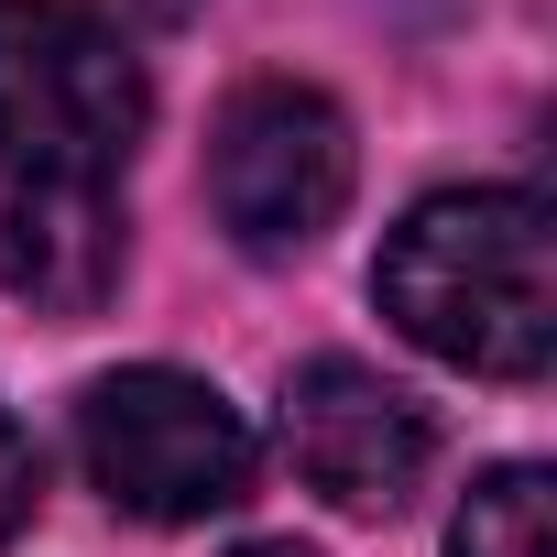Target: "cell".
Returning <instances> with one entry per match:
<instances>
[{"mask_svg": "<svg viewBox=\"0 0 557 557\" xmlns=\"http://www.w3.org/2000/svg\"><path fill=\"white\" fill-rule=\"evenodd\" d=\"M372 307L448 372L535 383L557 361V219L535 186H437L394 219Z\"/></svg>", "mask_w": 557, "mask_h": 557, "instance_id": "cell-1", "label": "cell"}, {"mask_svg": "<svg viewBox=\"0 0 557 557\" xmlns=\"http://www.w3.org/2000/svg\"><path fill=\"white\" fill-rule=\"evenodd\" d=\"M143 55L77 0H0V175L12 186H110L143 143Z\"/></svg>", "mask_w": 557, "mask_h": 557, "instance_id": "cell-2", "label": "cell"}, {"mask_svg": "<svg viewBox=\"0 0 557 557\" xmlns=\"http://www.w3.org/2000/svg\"><path fill=\"white\" fill-rule=\"evenodd\" d=\"M77 459L132 524H208L251 492V426L219 383L175 361L99 372L77 394Z\"/></svg>", "mask_w": 557, "mask_h": 557, "instance_id": "cell-3", "label": "cell"}, {"mask_svg": "<svg viewBox=\"0 0 557 557\" xmlns=\"http://www.w3.org/2000/svg\"><path fill=\"white\" fill-rule=\"evenodd\" d=\"M350 175H361L350 110L329 88H307V77H251L208 132V208L251 262L307 251L350 208Z\"/></svg>", "mask_w": 557, "mask_h": 557, "instance_id": "cell-4", "label": "cell"}, {"mask_svg": "<svg viewBox=\"0 0 557 557\" xmlns=\"http://www.w3.org/2000/svg\"><path fill=\"white\" fill-rule=\"evenodd\" d=\"M426 405L405 383H383L372 361H296L285 372V459L318 503L339 513H405L426 481Z\"/></svg>", "mask_w": 557, "mask_h": 557, "instance_id": "cell-5", "label": "cell"}, {"mask_svg": "<svg viewBox=\"0 0 557 557\" xmlns=\"http://www.w3.org/2000/svg\"><path fill=\"white\" fill-rule=\"evenodd\" d=\"M121 262H132V230H121L110 186H12L0 197V285L23 307L99 318L121 296Z\"/></svg>", "mask_w": 557, "mask_h": 557, "instance_id": "cell-6", "label": "cell"}, {"mask_svg": "<svg viewBox=\"0 0 557 557\" xmlns=\"http://www.w3.org/2000/svg\"><path fill=\"white\" fill-rule=\"evenodd\" d=\"M448 557H557V481H546V459L481 470L459 524H448Z\"/></svg>", "mask_w": 557, "mask_h": 557, "instance_id": "cell-7", "label": "cell"}, {"mask_svg": "<svg viewBox=\"0 0 557 557\" xmlns=\"http://www.w3.org/2000/svg\"><path fill=\"white\" fill-rule=\"evenodd\" d=\"M34 492H45V459H34V426L0 405V546L34 524Z\"/></svg>", "mask_w": 557, "mask_h": 557, "instance_id": "cell-8", "label": "cell"}, {"mask_svg": "<svg viewBox=\"0 0 557 557\" xmlns=\"http://www.w3.org/2000/svg\"><path fill=\"white\" fill-rule=\"evenodd\" d=\"M230 557H318V546H296V535H251V546H230Z\"/></svg>", "mask_w": 557, "mask_h": 557, "instance_id": "cell-9", "label": "cell"}]
</instances>
